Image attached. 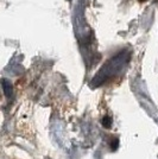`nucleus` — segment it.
Instances as JSON below:
<instances>
[{
    "label": "nucleus",
    "instance_id": "f03ea898",
    "mask_svg": "<svg viewBox=\"0 0 158 159\" xmlns=\"http://www.w3.org/2000/svg\"><path fill=\"white\" fill-rule=\"evenodd\" d=\"M4 89H5V94L7 96H11L12 94V86L8 81H4Z\"/></svg>",
    "mask_w": 158,
    "mask_h": 159
},
{
    "label": "nucleus",
    "instance_id": "f257e3e1",
    "mask_svg": "<svg viewBox=\"0 0 158 159\" xmlns=\"http://www.w3.org/2000/svg\"><path fill=\"white\" fill-rule=\"evenodd\" d=\"M101 124H102V126L105 127V128H111V126H112V119H111V116H105L104 119L101 120Z\"/></svg>",
    "mask_w": 158,
    "mask_h": 159
}]
</instances>
